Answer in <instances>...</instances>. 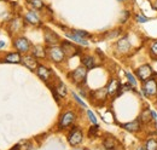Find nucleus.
Segmentation results:
<instances>
[{"label": "nucleus", "instance_id": "b1692460", "mask_svg": "<svg viewBox=\"0 0 157 150\" xmlns=\"http://www.w3.org/2000/svg\"><path fill=\"white\" fill-rule=\"evenodd\" d=\"M28 2L33 6V9L35 10H41L44 7V2L42 0H28Z\"/></svg>", "mask_w": 157, "mask_h": 150}, {"label": "nucleus", "instance_id": "0eeeda50", "mask_svg": "<svg viewBox=\"0 0 157 150\" xmlns=\"http://www.w3.org/2000/svg\"><path fill=\"white\" fill-rule=\"evenodd\" d=\"M13 45H15V47L17 49L18 52H23V53L28 52L29 49H30V42H29V40H28L27 38H23V37L17 38V39L13 41Z\"/></svg>", "mask_w": 157, "mask_h": 150}, {"label": "nucleus", "instance_id": "c85d7f7f", "mask_svg": "<svg viewBox=\"0 0 157 150\" xmlns=\"http://www.w3.org/2000/svg\"><path fill=\"white\" fill-rule=\"evenodd\" d=\"M73 32L75 33V34H78V37H81V38H90L91 37V34L90 33H87V32H85V30H78V29H73Z\"/></svg>", "mask_w": 157, "mask_h": 150}, {"label": "nucleus", "instance_id": "c9c22d12", "mask_svg": "<svg viewBox=\"0 0 157 150\" xmlns=\"http://www.w3.org/2000/svg\"><path fill=\"white\" fill-rule=\"evenodd\" d=\"M151 117H152L154 120H156V119H157V114H156V112H154V110H151Z\"/></svg>", "mask_w": 157, "mask_h": 150}, {"label": "nucleus", "instance_id": "a878e982", "mask_svg": "<svg viewBox=\"0 0 157 150\" xmlns=\"http://www.w3.org/2000/svg\"><path fill=\"white\" fill-rule=\"evenodd\" d=\"M120 34H121V30L120 29H114V30L109 32L105 37H106V39H115V38L120 37Z\"/></svg>", "mask_w": 157, "mask_h": 150}, {"label": "nucleus", "instance_id": "39448f33", "mask_svg": "<svg viewBox=\"0 0 157 150\" xmlns=\"http://www.w3.org/2000/svg\"><path fill=\"white\" fill-rule=\"evenodd\" d=\"M75 119H76V116H75V112H64V114L60 116V119H59V124H58L59 128L63 130V128L69 127V126L75 121Z\"/></svg>", "mask_w": 157, "mask_h": 150}, {"label": "nucleus", "instance_id": "72a5a7b5", "mask_svg": "<svg viewBox=\"0 0 157 150\" xmlns=\"http://www.w3.org/2000/svg\"><path fill=\"white\" fill-rule=\"evenodd\" d=\"M128 18H129V12L128 11H123V17H121V22L124 23Z\"/></svg>", "mask_w": 157, "mask_h": 150}, {"label": "nucleus", "instance_id": "a211bd4d", "mask_svg": "<svg viewBox=\"0 0 157 150\" xmlns=\"http://www.w3.org/2000/svg\"><path fill=\"white\" fill-rule=\"evenodd\" d=\"M5 61L9 63H20V62H22V57L18 52H11L5 57Z\"/></svg>", "mask_w": 157, "mask_h": 150}, {"label": "nucleus", "instance_id": "2eb2a0df", "mask_svg": "<svg viewBox=\"0 0 157 150\" xmlns=\"http://www.w3.org/2000/svg\"><path fill=\"white\" fill-rule=\"evenodd\" d=\"M65 35H67V38H69L70 40H73V41H75V42H78V44L85 45V46H87V45H88L87 40H85L83 38L78 37V34H75L73 30H71V32H67V33H65Z\"/></svg>", "mask_w": 157, "mask_h": 150}, {"label": "nucleus", "instance_id": "4468645a", "mask_svg": "<svg viewBox=\"0 0 157 150\" xmlns=\"http://www.w3.org/2000/svg\"><path fill=\"white\" fill-rule=\"evenodd\" d=\"M122 127L129 132H138L139 130H140V127H141V124H140L139 120H134V121H132V122L123 124Z\"/></svg>", "mask_w": 157, "mask_h": 150}, {"label": "nucleus", "instance_id": "6ab92c4d", "mask_svg": "<svg viewBox=\"0 0 157 150\" xmlns=\"http://www.w3.org/2000/svg\"><path fill=\"white\" fill-rule=\"evenodd\" d=\"M92 96L94 97V99H100L101 102H104L105 99H106V96H108V91H106V89H100V90H97V91H94Z\"/></svg>", "mask_w": 157, "mask_h": 150}, {"label": "nucleus", "instance_id": "7c9ffc66", "mask_svg": "<svg viewBox=\"0 0 157 150\" xmlns=\"http://www.w3.org/2000/svg\"><path fill=\"white\" fill-rule=\"evenodd\" d=\"M87 115H88V119L91 120L92 124H97V117H96V115L91 112V110H87Z\"/></svg>", "mask_w": 157, "mask_h": 150}, {"label": "nucleus", "instance_id": "ea45409f", "mask_svg": "<svg viewBox=\"0 0 157 150\" xmlns=\"http://www.w3.org/2000/svg\"><path fill=\"white\" fill-rule=\"evenodd\" d=\"M118 1H127V0H118Z\"/></svg>", "mask_w": 157, "mask_h": 150}, {"label": "nucleus", "instance_id": "1a4fd4ad", "mask_svg": "<svg viewBox=\"0 0 157 150\" xmlns=\"http://www.w3.org/2000/svg\"><path fill=\"white\" fill-rule=\"evenodd\" d=\"M116 49H117V52L122 53V55L128 53L131 51V42H129V40L126 37L121 38L117 41V44H116Z\"/></svg>", "mask_w": 157, "mask_h": 150}, {"label": "nucleus", "instance_id": "ddd939ff", "mask_svg": "<svg viewBox=\"0 0 157 150\" xmlns=\"http://www.w3.org/2000/svg\"><path fill=\"white\" fill-rule=\"evenodd\" d=\"M36 74L44 81H48V79L52 76V72L47 67H45V65H39L38 69H36Z\"/></svg>", "mask_w": 157, "mask_h": 150}, {"label": "nucleus", "instance_id": "20e7f679", "mask_svg": "<svg viewBox=\"0 0 157 150\" xmlns=\"http://www.w3.org/2000/svg\"><path fill=\"white\" fill-rule=\"evenodd\" d=\"M152 73H154V72H152V68H151V65H149V64H143V65H140L137 70H136L137 77L140 81H143V82L146 81V80H149V79L151 77Z\"/></svg>", "mask_w": 157, "mask_h": 150}, {"label": "nucleus", "instance_id": "9b49d317", "mask_svg": "<svg viewBox=\"0 0 157 150\" xmlns=\"http://www.w3.org/2000/svg\"><path fill=\"white\" fill-rule=\"evenodd\" d=\"M22 63L30 70H36L38 69V62H36V57L34 56H24L22 57Z\"/></svg>", "mask_w": 157, "mask_h": 150}, {"label": "nucleus", "instance_id": "f8f14e48", "mask_svg": "<svg viewBox=\"0 0 157 150\" xmlns=\"http://www.w3.org/2000/svg\"><path fill=\"white\" fill-rule=\"evenodd\" d=\"M120 90H121V84H120V81H118L117 79H113V80H110L109 85L106 86L108 94H110V96H115Z\"/></svg>", "mask_w": 157, "mask_h": 150}, {"label": "nucleus", "instance_id": "412c9836", "mask_svg": "<svg viewBox=\"0 0 157 150\" xmlns=\"http://www.w3.org/2000/svg\"><path fill=\"white\" fill-rule=\"evenodd\" d=\"M151 120V110L150 109H144L141 114H140V121H141V124L144 122V124H147L149 121Z\"/></svg>", "mask_w": 157, "mask_h": 150}, {"label": "nucleus", "instance_id": "f3484780", "mask_svg": "<svg viewBox=\"0 0 157 150\" xmlns=\"http://www.w3.org/2000/svg\"><path fill=\"white\" fill-rule=\"evenodd\" d=\"M25 21L27 22H29V23H32V24H40V18L39 16L34 12V11H29L27 15H25Z\"/></svg>", "mask_w": 157, "mask_h": 150}, {"label": "nucleus", "instance_id": "e433bc0d", "mask_svg": "<svg viewBox=\"0 0 157 150\" xmlns=\"http://www.w3.org/2000/svg\"><path fill=\"white\" fill-rule=\"evenodd\" d=\"M137 150H146V148H145V147H141V145H140V147H138V148H137Z\"/></svg>", "mask_w": 157, "mask_h": 150}, {"label": "nucleus", "instance_id": "f03ea898", "mask_svg": "<svg viewBox=\"0 0 157 150\" xmlns=\"http://www.w3.org/2000/svg\"><path fill=\"white\" fill-rule=\"evenodd\" d=\"M47 56L50 57L53 62H56V63H60V62L64 61V58H65V55H64V52H63V49L56 46V45L50 46V47L47 49Z\"/></svg>", "mask_w": 157, "mask_h": 150}, {"label": "nucleus", "instance_id": "393cba45", "mask_svg": "<svg viewBox=\"0 0 157 150\" xmlns=\"http://www.w3.org/2000/svg\"><path fill=\"white\" fill-rule=\"evenodd\" d=\"M146 150H157V140L156 139H149L145 144Z\"/></svg>", "mask_w": 157, "mask_h": 150}, {"label": "nucleus", "instance_id": "f257e3e1", "mask_svg": "<svg viewBox=\"0 0 157 150\" xmlns=\"http://www.w3.org/2000/svg\"><path fill=\"white\" fill-rule=\"evenodd\" d=\"M143 93L145 97H154L157 94V81L155 77H150L143 84Z\"/></svg>", "mask_w": 157, "mask_h": 150}, {"label": "nucleus", "instance_id": "4c0bfd02", "mask_svg": "<svg viewBox=\"0 0 157 150\" xmlns=\"http://www.w3.org/2000/svg\"><path fill=\"white\" fill-rule=\"evenodd\" d=\"M20 149V145H17V147H15V148H12L11 150H18Z\"/></svg>", "mask_w": 157, "mask_h": 150}, {"label": "nucleus", "instance_id": "7ed1b4c3", "mask_svg": "<svg viewBox=\"0 0 157 150\" xmlns=\"http://www.w3.org/2000/svg\"><path fill=\"white\" fill-rule=\"evenodd\" d=\"M86 76H87V68H86L85 65H82V67H78L75 70L71 72L70 79H71L76 85H81V84L85 82Z\"/></svg>", "mask_w": 157, "mask_h": 150}, {"label": "nucleus", "instance_id": "aec40b11", "mask_svg": "<svg viewBox=\"0 0 157 150\" xmlns=\"http://www.w3.org/2000/svg\"><path fill=\"white\" fill-rule=\"evenodd\" d=\"M82 64H83L87 69H92V68H94V67H96L94 58H93V57H91V56L83 57V59H82Z\"/></svg>", "mask_w": 157, "mask_h": 150}, {"label": "nucleus", "instance_id": "c756f323", "mask_svg": "<svg viewBox=\"0 0 157 150\" xmlns=\"http://www.w3.org/2000/svg\"><path fill=\"white\" fill-rule=\"evenodd\" d=\"M126 76H127V79H128V82H129L133 87H136V86H137V80H136V77L131 74V73H127Z\"/></svg>", "mask_w": 157, "mask_h": 150}, {"label": "nucleus", "instance_id": "473e14b6", "mask_svg": "<svg viewBox=\"0 0 157 150\" xmlns=\"http://www.w3.org/2000/svg\"><path fill=\"white\" fill-rule=\"evenodd\" d=\"M97 131H98V125L97 124H94V126H92L91 128H90V136H92V134H97Z\"/></svg>", "mask_w": 157, "mask_h": 150}, {"label": "nucleus", "instance_id": "cd10ccee", "mask_svg": "<svg viewBox=\"0 0 157 150\" xmlns=\"http://www.w3.org/2000/svg\"><path fill=\"white\" fill-rule=\"evenodd\" d=\"M134 18H136V21H137L138 23H146V22L149 21V18H147L146 16H144V15H141V14L136 15V16H134Z\"/></svg>", "mask_w": 157, "mask_h": 150}, {"label": "nucleus", "instance_id": "a19ab883", "mask_svg": "<svg viewBox=\"0 0 157 150\" xmlns=\"http://www.w3.org/2000/svg\"><path fill=\"white\" fill-rule=\"evenodd\" d=\"M155 121H156V124H157V119H156V120H155Z\"/></svg>", "mask_w": 157, "mask_h": 150}, {"label": "nucleus", "instance_id": "dca6fc26", "mask_svg": "<svg viewBox=\"0 0 157 150\" xmlns=\"http://www.w3.org/2000/svg\"><path fill=\"white\" fill-rule=\"evenodd\" d=\"M103 145H104V148L106 150H115L117 143H116V139H115V138H113V137L109 136V137H106V138L104 139Z\"/></svg>", "mask_w": 157, "mask_h": 150}, {"label": "nucleus", "instance_id": "6e6552de", "mask_svg": "<svg viewBox=\"0 0 157 150\" xmlns=\"http://www.w3.org/2000/svg\"><path fill=\"white\" fill-rule=\"evenodd\" d=\"M62 49H63V52H64L65 57H73L80 53V50L69 41H63L62 42Z\"/></svg>", "mask_w": 157, "mask_h": 150}, {"label": "nucleus", "instance_id": "423d86ee", "mask_svg": "<svg viewBox=\"0 0 157 150\" xmlns=\"http://www.w3.org/2000/svg\"><path fill=\"white\" fill-rule=\"evenodd\" d=\"M82 138H83L82 131L78 127H74L68 136V142L70 143V145H78L82 142Z\"/></svg>", "mask_w": 157, "mask_h": 150}, {"label": "nucleus", "instance_id": "f704fd0d", "mask_svg": "<svg viewBox=\"0 0 157 150\" xmlns=\"http://www.w3.org/2000/svg\"><path fill=\"white\" fill-rule=\"evenodd\" d=\"M150 5L155 11H157V0H150Z\"/></svg>", "mask_w": 157, "mask_h": 150}, {"label": "nucleus", "instance_id": "58836bf2", "mask_svg": "<svg viewBox=\"0 0 157 150\" xmlns=\"http://www.w3.org/2000/svg\"><path fill=\"white\" fill-rule=\"evenodd\" d=\"M4 45H5V44H4V41H0V49H1Z\"/></svg>", "mask_w": 157, "mask_h": 150}, {"label": "nucleus", "instance_id": "2f4dec72", "mask_svg": "<svg viewBox=\"0 0 157 150\" xmlns=\"http://www.w3.org/2000/svg\"><path fill=\"white\" fill-rule=\"evenodd\" d=\"M73 97H74V98H75V101H76V102H78V104H81V105H82V107H83V108H86V103H85V102H83V101H81V99H80V97H78V94H76V93H73Z\"/></svg>", "mask_w": 157, "mask_h": 150}, {"label": "nucleus", "instance_id": "9d476101", "mask_svg": "<svg viewBox=\"0 0 157 150\" xmlns=\"http://www.w3.org/2000/svg\"><path fill=\"white\" fill-rule=\"evenodd\" d=\"M44 37H45L46 44L50 45V46H53V45H56V44L59 42L58 35H57L53 30H51V29H48V28H45V35H44Z\"/></svg>", "mask_w": 157, "mask_h": 150}, {"label": "nucleus", "instance_id": "5701e85b", "mask_svg": "<svg viewBox=\"0 0 157 150\" xmlns=\"http://www.w3.org/2000/svg\"><path fill=\"white\" fill-rule=\"evenodd\" d=\"M56 94L60 96V97H64L67 94V89H65V85L63 82H59L58 86L56 87Z\"/></svg>", "mask_w": 157, "mask_h": 150}, {"label": "nucleus", "instance_id": "4be33fe9", "mask_svg": "<svg viewBox=\"0 0 157 150\" xmlns=\"http://www.w3.org/2000/svg\"><path fill=\"white\" fill-rule=\"evenodd\" d=\"M46 55H47V52L41 46H36V47L33 49V56L36 57V58H42V57H45Z\"/></svg>", "mask_w": 157, "mask_h": 150}, {"label": "nucleus", "instance_id": "bb28decb", "mask_svg": "<svg viewBox=\"0 0 157 150\" xmlns=\"http://www.w3.org/2000/svg\"><path fill=\"white\" fill-rule=\"evenodd\" d=\"M150 53L152 57H155V59H157V40L154 41L152 45L150 46Z\"/></svg>", "mask_w": 157, "mask_h": 150}]
</instances>
